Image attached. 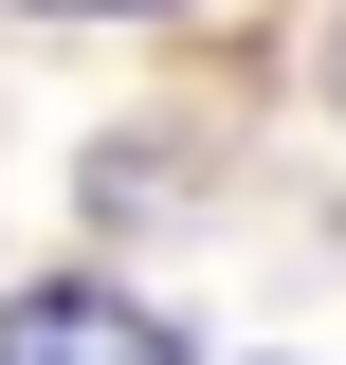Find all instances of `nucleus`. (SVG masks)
<instances>
[{"label":"nucleus","mask_w":346,"mask_h":365,"mask_svg":"<svg viewBox=\"0 0 346 365\" xmlns=\"http://www.w3.org/2000/svg\"><path fill=\"white\" fill-rule=\"evenodd\" d=\"M0 365H182V329L146 311V292L55 274V292H19V311H0Z\"/></svg>","instance_id":"obj_1"},{"label":"nucleus","mask_w":346,"mask_h":365,"mask_svg":"<svg viewBox=\"0 0 346 365\" xmlns=\"http://www.w3.org/2000/svg\"><path fill=\"white\" fill-rule=\"evenodd\" d=\"M37 19H182V0H37Z\"/></svg>","instance_id":"obj_2"},{"label":"nucleus","mask_w":346,"mask_h":365,"mask_svg":"<svg viewBox=\"0 0 346 365\" xmlns=\"http://www.w3.org/2000/svg\"><path fill=\"white\" fill-rule=\"evenodd\" d=\"M328 91H346V37H328Z\"/></svg>","instance_id":"obj_3"}]
</instances>
